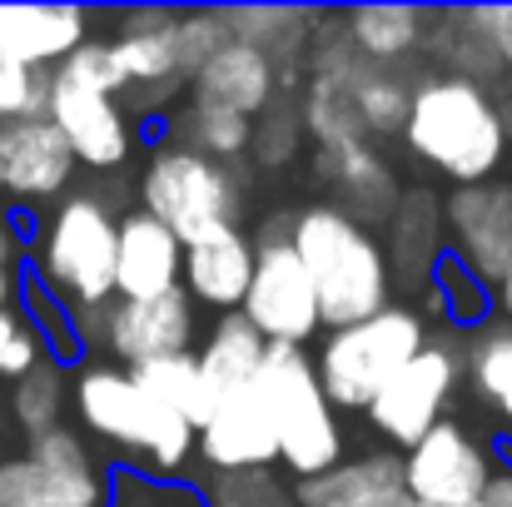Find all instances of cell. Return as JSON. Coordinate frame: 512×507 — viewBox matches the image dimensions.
<instances>
[{
	"mask_svg": "<svg viewBox=\"0 0 512 507\" xmlns=\"http://www.w3.org/2000/svg\"><path fill=\"white\" fill-rule=\"evenodd\" d=\"M75 413L90 438L135 463H150L155 473H179L194 458V428L115 363H90L75 373Z\"/></svg>",
	"mask_w": 512,
	"mask_h": 507,
	"instance_id": "4",
	"label": "cell"
},
{
	"mask_svg": "<svg viewBox=\"0 0 512 507\" xmlns=\"http://www.w3.org/2000/svg\"><path fill=\"white\" fill-rule=\"evenodd\" d=\"M45 120L60 130V140L70 145L75 165L85 169L110 174V169H120L135 155V120L120 105V95H105V90H90V85L50 75Z\"/></svg>",
	"mask_w": 512,
	"mask_h": 507,
	"instance_id": "14",
	"label": "cell"
},
{
	"mask_svg": "<svg viewBox=\"0 0 512 507\" xmlns=\"http://www.w3.org/2000/svg\"><path fill=\"white\" fill-rule=\"evenodd\" d=\"M299 130H304L319 150H343V145H363V140H368L348 85H334V80H324V75H309V85H304Z\"/></svg>",
	"mask_w": 512,
	"mask_h": 507,
	"instance_id": "32",
	"label": "cell"
},
{
	"mask_svg": "<svg viewBox=\"0 0 512 507\" xmlns=\"http://www.w3.org/2000/svg\"><path fill=\"white\" fill-rule=\"evenodd\" d=\"M483 507H512V463H503L483 493Z\"/></svg>",
	"mask_w": 512,
	"mask_h": 507,
	"instance_id": "42",
	"label": "cell"
},
{
	"mask_svg": "<svg viewBox=\"0 0 512 507\" xmlns=\"http://www.w3.org/2000/svg\"><path fill=\"white\" fill-rule=\"evenodd\" d=\"M468 25L498 60V70H512V5H468Z\"/></svg>",
	"mask_w": 512,
	"mask_h": 507,
	"instance_id": "41",
	"label": "cell"
},
{
	"mask_svg": "<svg viewBox=\"0 0 512 507\" xmlns=\"http://www.w3.org/2000/svg\"><path fill=\"white\" fill-rule=\"evenodd\" d=\"M289 249L299 254L314 299H319V324L348 329L373 319L378 309L393 304V279L388 259L373 229L348 219L334 204H304L289 214Z\"/></svg>",
	"mask_w": 512,
	"mask_h": 507,
	"instance_id": "2",
	"label": "cell"
},
{
	"mask_svg": "<svg viewBox=\"0 0 512 507\" xmlns=\"http://www.w3.org/2000/svg\"><path fill=\"white\" fill-rule=\"evenodd\" d=\"M398 140L418 165L453 179V189L488 184L512 150L498 95L458 75H428L413 85Z\"/></svg>",
	"mask_w": 512,
	"mask_h": 507,
	"instance_id": "1",
	"label": "cell"
},
{
	"mask_svg": "<svg viewBox=\"0 0 512 507\" xmlns=\"http://www.w3.org/2000/svg\"><path fill=\"white\" fill-rule=\"evenodd\" d=\"M30 284L60 309H100L115 299V214L100 194H65L40 214Z\"/></svg>",
	"mask_w": 512,
	"mask_h": 507,
	"instance_id": "3",
	"label": "cell"
},
{
	"mask_svg": "<svg viewBox=\"0 0 512 507\" xmlns=\"http://www.w3.org/2000/svg\"><path fill=\"white\" fill-rule=\"evenodd\" d=\"M229 40H244L254 50H264L279 70V85H299V60L309 55L324 15L319 10H294V5H234L224 10Z\"/></svg>",
	"mask_w": 512,
	"mask_h": 507,
	"instance_id": "25",
	"label": "cell"
},
{
	"mask_svg": "<svg viewBox=\"0 0 512 507\" xmlns=\"http://www.w3.org/2000/svg\"><path fill=\"white\" fill-rule=\"evenodd\" d=\"M0 438H5V408H0Z\"/></svg>",
	"mask_w": 512,
	"mask_h": 507,
	"instance_id": "47",
	"label": "cell"
},
{
	"mask_svg": "<svg viewBox=\"0 0 512 507\" xmlns=\"http://www.w3.org/2000/svg\"><path fill=\"white\" fill-rule=\"evenodd\" d=\"M194 453L204 458L209 473H264L279 463L274 423L259 398V388L229 393L209 408L204 428L194 433Z\"/></svg>",
	"mask_w": 512,
	"mask_h": 507,
	"instance_id": "17",
	"label": "cell"
},
{
	"mask_svg": "<svg viewBox=\"0 0 512 507\" xmlns=\"http://www.w3.org/2000/svg\"><path fill=\"white\" fill-rule=\"evenodd\" d=\"M468 507H483V503H468Z\"/></svg>",
	"mask_w": 512,
	"mask_h": 507,
	"instance_id": "48",
	"label": "cell"
},
{
	"mask_svg": "<svg viewBox=\"0 0 512 507\" xmlns=\"http://www.w3.org/2000/svg\"><path fill=\"white\" fill-rule=\"evenodd\" d=\"M493 314V294L453 259L443 254L433 279L423 284V324H448V334H463V329H483V319Z\"/></svg>",
	"mask_w": 512,
	"mask_h": 507,
	"instance_id": "29",
	"label": "cell"
},
{
	"mask_svg": "<svg viewBox=\"0 0 512 507\" xmlns=\"http://www.w3.org/2000/svg\"><path fill=\"white\" fill-rule=\"evenodd\" d=\"M184 244L140 204L115 219V299H160L179 289Z\"/></svg>",
	"mask_w": 512,
	"mask_h": 507,
	"instance_id": "20",
	"label": "cell"
},
{
	"mask_svg": "<svg viewBox=\"0 0 512 507\" xmlns=\"http://www.w3.org/2000/svg\"><path fill=\"white\" fill-rule=\"evenodd\" d=\"M264 348H269V343L254 334L239 314H219L214 329L204 334V343L194 348V363H199V378H204V388H209V403L254 388L259 363H264Z\"/></svg>",
	"mask_w": 512,
	"mask_h": 507,
	"instance_id": "26",
	"label": "cell"
},
{
	"mask_svg": "<svg viewBox=\"0 0 512 507\" xmlns=\"http://www.w3.org/2000/svg\"><path fill=\"white\" fill-rule=\"evenodd\" d=\"M105 498L110 468L100 473L90 443L65 423L0 458V507H105Z\"/></svg>",
	"mask_w": 512,
	"mask_h": 507,
	"instance_id": "9",
	"label": "cell"
},
{
	"mask_svg": "<svg viewBox=\"0 0 512 507\" xmlns=\"http://www.w3.org/2000/svg\"><path fill=\"white\" fill-rule=\"evenodd\" d=\"M289 214L259 224L254 239V274L239 304V319L264 338L269 348H304L314 334H324L319 324V299L314 284L299 264V254L289 249Z\"/></svg>",
	"mask_w": 512,
	"mask_h": 507,
	"instance_id": "8",
	"label": "cell"
},
{
	"mask_svg": "<svg viewBox=\"0 0 512 507\" xmlns=\"http://www.w3.org/2000/svg\"><path fill=\"white\" fill-rule=\"evenodd\" d=\"M35 363H45V343L35 334V324L20 314V309H5L0 314V378H20L30 373Z\"/></svg>",
	"mask_w": 512,
	"mask_h": 507,
	"instance_id": "39",
	"label": "cell"
},
{
	"mask_svg": "<svg viewBox=\"0 0 512 507\" xmlns=\"http://www.w3.org/2000/svg\"><path fill=\"white\" fill-rule=\"evenodd\" d=\"M45 85H50V75L25 70L10 55H0V125L45 115Z\"/></svg>",
	"mask_w": 512,
	"mask_h": 507,
	"instance_id": "38",
	"label": "cell"
},
{
	"mask_svg": "<svg viewBox=\"0 0 512 507\" xmlns=\"http://www.w3.org/2000/svg\"><path fill=\"white\" fill-rule=\"evenodd\" d=\"M383 244V259H388V279H403L413 289H423L438 269V259L448 254L443 249V214H438V194L433 189H403L398 194V209L388 219V239Z\"/></svg>",
	"mask_w": 512,
	"mask_h": 507,
	"instance_id": "24",
	"label": "cell"
},
{
	"mask_svg": "<svg viewBox=\"0 0 512 507\" xmlns=\"http://www.w3.org/2000/svg\"><path fill=\"white\" fill-rule=\"evenodd\" d=\"M498 105H503V125H508V140H512V95L508 100H498Z\"/></svg>",
	"mask_w": 512,
	"mask_h": 507,
	"instance_id": "46",
	"label": "cell"
},
{
	"mask_svg": "<svg viewBox=\"0 0 512 507\" xmlns=\"http://www.w3.org/2000/svg\"><path fill=\"white\" fill-rule=\"evenodd\" d=\"M428 324L418 309L408 304H388L363 324L329 329L314 363V378L324 388V398L334 403V413H368V403L408 368V358L423 348Z\"/></svg>",
	"mask_w": 512,
	"mask_h": 507,
	"instance_id": "6",
	"label": "cell"
},
{
	"mask_svg": "<svg viewBox=\"0 0 512 507\" xmlns=\"http://www.w3.org/2000/svg\"><path fill=\"white\" fill-rule=\"evenodd\" d=\"M90 40V10L80 5H0V55L50 75Z\"/></svg>",
	"mask_w": 512,
	"mask_h": 507,
	"instance_id": "22",
	"label": "cell"
},
{
	"mask_svg": "<svg viewBox=\"0 0 512 507\" xmlns=\"http://www.w3.org/2000/svg\"><path fill=\"white\" fill-rule=\"evenodd\" d=\"M299 110H289V105H269L264 110V125L254 130V140H249V150L259 155V165H284V160H294V150H299Z\"/></svg>",
	"mask_w": 512,
	"mask_h": 507,
	"instance_id": "40",
	"label": "cell"
},
{
	"mask_svg": "<svg viewBox=\"0 0 512 507\" xmlns=\"http://www.w3.org/2000/svg\"><path fill=\"white\" fill-rule=\"evenodd\" d=\"M165 140L179 150H194L214 165H229L239 155H249V140H254V120L244 115H229V110H209V105H179L170 110V125H165Z\"/></svg>",
	"mask_w": 512,
	"mask_h": 507,
	"instance_id": "28",
	"label": "cell"
},
{
	"mask_svg": "<svg viewBox=\"0 0 512 507\" xmlns=\"http://www.w3.org/2000/svg\"><path fill=\"white\" fill-rule=\"evenodd\" d=\"M299 507H418L403 488V458L393 448H373L343 458L329 473L294 483Z\"/></svg>",
	"mask_w": 512,
	"mask_h": 507,
	"instance_id": "23",
	"label": "cell"
},
{
	"mask_svg": "<svg viewBox=\"0 0 512 507\" xmlns=\"http://www.w3.org/2000/svg\"><path fill=\"white\" fill-rule=\"evenodd\" d=\"M105 507H204L194 483L145 478L140 468H110V498Z\"/></svg>",
	"mask_w": 512,
	"mask_h": 507,
	"instance_id": "36",
	"label": "cell"
},
{
	"mask_svg": "<svg viewBox=\"0 0 512 507\" xmlns=\"http://www.w3.org/2000/svg\"><path fill=\"white\" fill-rule=\"evenodd\" d=\"M204 507H299L294 483H284L274 468L264 473H209L199 483Z\"/></svg>",
	"mask_w": 512,
	"mask_h": 507,
	"instance_id": "35",
	"label": "cell"
},
{
	"mask_svg": "<svg viewBox=\"0 0 512 507\" xmlns=\"http://www.w3.org/2000/svg\"><path fill=\"white\" fill-rule=\"evenodd\" d=\"M174 20L179 10H125L120 15V35L105 40L110 65L120 75V105L130 110H160L184 90L179 60H174Z\"/></svg>",
	"mask_w": 512,
	"mask_h": 507,
	"instance_id": "13",
	"label": "cell"
},
{
	"mask_svg": "<svg viewBox=\"0 0 512 507\" xmlns=\"http://www.w3.org/2000/svg\"><path fill=\"white\" fill-rule=\"evenodd\" d=\"M15 299H20V274L0 264V314H5V309H15Z\"/></svg>",
	"mask_w": 512,
	"mask_h": 507,
	"instance_id": "45",
	"label": "cell"
},
{
	"mask_svg": "<svg viewBox=\"0 0 512 507\" xmlns=\"http://www.w3.org/2000/svg\"><path fill=\"white\" fill-rule=\"evenodd\" d=\"M279 100V70L264 50L229 40L219 45L194 75H189V105H209V110H229V115H264Z\"/></svg>",
	"mask_w": 512,
	"mask_h": 507,
	"instance_id": "18",
	"label": "cell"
},
{
	"mask_svg": "<svg viewBox=\"0 0 512 507\" xmlns=\"http://www.w3.org/2000/svg\"><path fill=\"white\" fill-rule=\"evenodd\" d=\"M348 95H353V105H358V120H363L368 140H373V135L388 140V135L403 130V115H408V95H413V85H408L403 75H393V70L368 65V70L348 85Z\"/></svg>",
	"mask_w": 512,
	"mask_h": 507,
	"instance_id": "34",
	"label": "cell"
},
{
	"mask_svg": "<svg viewBox=\"0 0 512 507\" xmlns=\"http://www.w3.org/2000/svg\"><path fill=\"white\" fill-rule=\"evenodd\" d=\"M20 244H25V239H20L15 219H10V214H0V264H5V269H15V259H20Z\"/></svg>",
	"mask_w": 512,
	"mask_h": 507,
	"instance_id": "43",
	"label": "cell"
},
{
	"mask_svg": "<svg viewBox=\"0 0 512 507\" xmlns=\"http://www.w3.org/2000/svg\"><path fill=\"white\" fill-rule=\"evenodd\" d=\"M5 413H10V423H15L25 438L60 428V418H65V368H55V363L45 358V363H35L30 373H20V378L10 383Z\"/></svg>",
	"mask_w": 512,
	"mask_h": 507,
	"instance_id": "33",
	"label": "cell"
},
{
	"mask_svg": "<svg viewBox=\"0 0 512 507\" xmlns=\"http://www.w3.org/2000/svg\"><path fill=\"white\" fill-rule=\"evenodd\" d=\"M254 274V239L239 224L209 229L194 244H184V269H179V289L189 294V304L214 309V314H239L244 289Z\"/></svg>",
	"mask_w": 512,
	"mask_h": 507,
	"instance_id": "19",
	"label": "cell"
},
{
	"mask_svg": "<svg viewBox=\"0 0 512 507\" xmlns=\"http://www.w3.org/2000/svg\"><path fill=\"white\" fill-rule=\"evenodd\" d=\"M194 304L184 289L160 299H110L105 304V353L115 368H140L170 353H194Z\"/></svg>",
	"mask_w": 512,
	"mask_h": 507,
	"instance_id": "15",
	"label": "cell"
},
{
	"mask_svg": "<svg viewBox=\"0 0 512 507\" xmlns=\"http://www.w3.org/2000/svg\"><path fill=\"white\" fill-rule=\"evenodd\" d=\"M339 25L358 60L388 70L423 45L428 10H418V5H358V10L339 15Z\"/></svg>",
	"mask_w": 512,
	"mask_h": 507,
	"instance_id": "27",
	"label": "cell"
},
{
	"mask_svg": "<svg viewBox=\"0 0 512 507\" xmlns=\"http://www.w3.org/2000/svg\"><path fill=\"white\" fill-rule=\"evenodd\" d=\"M75 155L60 140V130L45 115L30 120H10L0 125V194H10L25 209L55 204L70 179H75Z\"/></svg>",
	"mask_w": 512,
	"mask_h": 507,
	"instance_id": "16",
	"label": "cell"
},
{
	"mask_svg": "<svg viewBox=\"0 0 512 507\" xmlns=\"http://www.w3.org/2000/svg\"><path fill=\"white\" fill-rule=\"evenodd\" d=\"M254 388L274 423L279 468L294 483H309V478L329 473L334 463H343V423L334 403L324 398L304 348H264Z\"/></svg>",
	"mask_w": 512,
	"mask_h": 507,
	"instance_id": "5",
	"label": "cell"
},
{
	"mask_svg": "<svg viewBox=\"0 0 512 507\" xmlns=\"http://www.w3.org/2000/svg\"><path fill=\"white\" fill-rule=\"evenodd\" d=\"M403 458V488L418 507H468L483 503L498 463L493 453L478 443V433L458 418H443L438 428H428Z\"/></svg>",
	"mask_w": 512,
	"mask_h": 507,
	"instance_id": "11",
	"label": "cell"
},
{
	"mask_svg": "<svg viewBox=\"0 0 512 507\" xmlns=\"http://www.w3.org/2000/svg\"><path fill=\"white\" fill-rule=\"evenodd\" d=\"M458 388H463V338L448 329H428L408 368L368 403V423L393 453H408L428 428L448 418Z\"/></svg>",
	"mask_w": 512,
	"mask_h": 507,
	"instance_id": "10",
	"label": "cell"
},
{
	"mask_svg": "<svg viewBox=\"0 0 512 507\" xmlns=\"http://www.w3.org/2000/svg\"><path fill=\"white\" fill-rule=\"evenodd\" d=\"M219 45H229L224 10H179V20H174V60H179L184 85H189V75H194Z\"/></svg>",
	"mask_w": 512,
	"mask_h": 507,
	"instance_id": "37",
	"label": "cell"
},
{
	"mask_svg": "<svg viewBox=\"0 0 512 507\" xmlns=\"http://www.w3.org/2000/svg\"><path fill=\"white\" fill-rule=\"evenodd\" d=\"M463 378L512 428V324L488 319L483 329H473V338L463 343Z\"/></svg>",
	"mask_w": 512,
	"mask_h": 507,
	"instance_id": "30",
	"label": "cell"
},
{
	"mask_svg": "<svg viewBox=\"0 0 512 507\" xmlns=\"http://www.w3.org/2000/svg\"><path fill=\"white\" fill-rule=\"evenodd\" d=\"M438 214H443V249L493 294V284L512 264V179L438 194Z\"/></svg>",
	"mask_w": 512,
	"mask_h": 507,
	"instance_id": "12",
	"label": "cell"
},
{
	"mask_svg": "<svg viewBox=\"0 0 512 507\" xmlns=\"http://www.w3.org/2000/svg\"><path fill=\"white\" fill-rule=\"evenodd\" d=\"M493 309H498L503 324H512V264H508V274L493 284Z\"/></svg>",
	"mask_w": 512,
	"mask_h": 507,
	"instance_id": "44",
	"label": "cell"
},
{
	"mask_svg": "<svg viewBox=\"0 0 512 507\" xmlns=\"http://www.w3.org/2000/svg\"><path fill=\"white\" fill-rule=\"evenodd\" d=\"M314 174H319V184L329 189L324 204L343 209V214L358 219L363 229L388 224L393 209H398V194H403L393 165H388L368 140H363V145H343V150H319Z\"/></svg>",
	"mask_w": 512,
	"mask_h": 507,
	"instance_id": "21",
	"label": "cell"
},
{
	"mask_svg": "<svg viewBox=\"0 0 512 507\" xmlns=\"http://www.w3.org/2000/svg\"><path fill=\"white\" fill-rule=\"evenodd\" d=\"M140 209L150 219H160L179 244H194L209 229L239 224L244 184L229 165H214L194 150L160 140L140 174Z\"/></svg>",
	"mask_w": 512,
	"mask_h": 507,
	"instance_id": "7",
	"label": "cell"
},
{
	"mask_svg": "<svg viewBox=\"0 0 512 507\" xmlns=\"http://www.w3.org/2000/svg\"><path fill=\"white\" fill-rule=\"evenodd\" d=\"M155 403H165L174 418H184L194 433L204 428V418H209V388H204V378H199V363H194V353H170V358H155V363H140V368H125Z\"/></svg>",
	"mask_w": 512,
	"mask_h": 507,
	"instance_id": "31",
	"label": "cell"
}]
</instances>
